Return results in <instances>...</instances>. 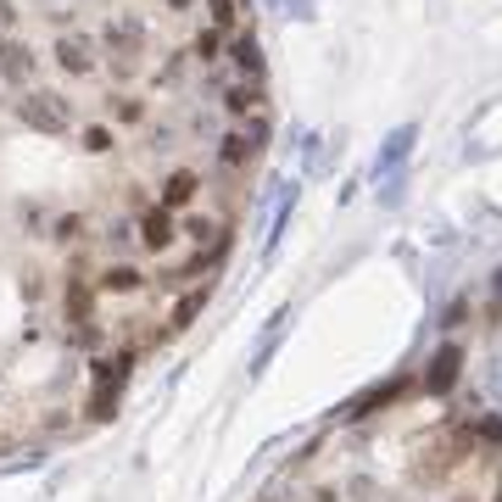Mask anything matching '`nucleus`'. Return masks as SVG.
<instances>
[{
	"label": "nucleus",
	"instance_id": "obj_1",
	"mask_svg": "<svg viewBox=\"0 0 502 502\" xmlns=\"http://www.w3.org/2000/svg\"><path fill=\"white\" fill-rule=\"evenodd\" d=\"M17 118H23L28 128H40V134H67V128H73V118H67V100L51 95V90L23 95V100H17Z\"/></svg>",
	"mask_w": 502,
	"mask_h": 502
},
{
	"label": "nucleus",
	"instance_id": "obj_2",
	"mask_svg": "<svg viewBox=\"0 0 502 502\" xmlns=\"http://www.w3.org/2000/svg\"><path fill=\"white\" fill-rule=\"evenodd\" d=\"M107 45H112V62L128 73V67L140 62V51H146V28H140V17H128V12L112 17V23H107Z\"/></svg>",
	"mask_w": 502,
	"mask_h": 502
},
{
	"label": "nucleus",
	"instance_id": "obj_3",
	"mask_svg": "<svg viewBox=\"0 0 502 502\" xmlns=\"http://www.w3.org/2000/svg\"><path fill=\"white\" fill-rule=\"evenodd\" d=\"M56 67H62V73H73V79L95 73V40H90V33H62V40H56Z\"/></svg>",
	"mask_w": 502,
	"mask_h": 502
},
{
	"label": "nucleus",
	"instance_id": "obj_4",
	"mask_svg": "<svg viewBox=\"0 0 502 502\" xmlns=\"http://www.w3.org/2000/svg\"><path fill=\"white\" fill-rule=\"evenodd\" d=\"M174 234H179V223H174V213H167V207H151L140 218V246L146 251H167V246H174Z\"/></svg>",
	"mask_w": 502,
	"mask_h": 502
},
{
	"label": "nucleus",
	"instance_id": "obj_5",
	"mask_svg": "<svg viewBox=\"0 0 502 502\" xmlns=\"http://www.w3.org/2000/svg\"><path fill=\"white\" fill-rule=\"evenodd\" d=\"M458 363H463V346H441V352L430 357V374H424V385H430L435 396H441V391H452V385H458Z\"/></svg>",
	"mask_w": 502,
	"mask_h": 502
},
{
	"label": "nucleus",
	"instance_id": "obj_6",
	"mask_svg": "<svg viewBox=\"0 0 502 502\" xmlns=\"http://www.w3.org/2000/svg\"><path fill=\"white\" fill-rule=\"evenodd\" d=\"M0 79H6V84L33 79V51H28L23 40H6V45H0Z\"/></svg>",
	"mask_w": 502,
	"mask_h": 502
},
{
	"label": "nucleus",
	"instance_id": "obj_7",
	"mask_svg": "<svg viewBox=\"0 0 502 502\" xmlns=\"http://www.w3.org/2000/svg\"><path fill=\"white\" fill-rule=\"evenodd\" d=\"M195 190H201V179L190 174V167H179V174H167V185H162V207H167V213H174V207H190Z\"/></svg>",
	"mask_w": 502,
	"mask_h": 502
},
{
	"label": "nucleus",
	"instance_id": "obj_8",
	"mask_svg": "<svg viewBox=\"0 0 502 502\" xmlns=\"http://www.w3.org/2000/svg\"><path fill=\"white\" fill-rule=\"evenodd\" d=\"M251 151H257V146H251V134H229V140L218 146V162H223V167H241Z\"/></svg>",
	"mask_w": 502,
	"mask_h": 502
},
{
	"label": "nucleus",
	"instance_id": "obj_9",
	"mask_svg": "<svg viewBox=\"0 0 502 502\" xmlns=\"http://www.w3.org/2000/svg\"><path fill=\"white\" fill-rule=\"evenodd\" d=\"M396 391H402V385H396V380H391V385H374V391H363V396H357V402H352V408H346V419H363V413H368V408H380V402H391V396H396Z\"/></svg>",
	"mask_w": 502,
	"mask_h": 502
},
{
	"label": "nucleus",
	"instance_id": "obj_10",
	"mask_svg": "<svg viewBox=\"0 0 502 502\" xmlns=\"http://www.w3.org/2000/svg\"><path fill=\"white\" fill-rule=\"evenodd\" d=\"M201 301H207V285H195V290H190V296L179 301V308H174V329H185V324H190V318L201 313Z\"/></svg>",
	"mask_w": 502,
	"mask_h": 502
},
{
	"label": "nucleus",
	"instance_id": "obj_11",
	"mask_svg": "<svg viewBox=\"0 0 502 502\" xmlns=\"http://www.w3.org/2000/svg\"><path fill=\"white\" fill-rule=\"evenodd\" d=\"M112 146H118V134H112L107 123H90V128H84V151L100 156V151H112Z\"/></svg>",
	"mask_w": 502,
	"mask_h": 502
},
{
	"label": "nucleus",
	"instance_id": "obj_12",
	"mask_svg": "<svg viewBox=\"0 0 502 502\" xmlns=\"http://www.w3.org/2000/svg\"><path fill=\"white\" fill-rule=\"evenodd\" d=\"M234 62H241V67H251V73L262 67V51H257V40H251V33H246V40H234Z\"/></svg>",
	"mask_w": 502,
	"mask_h": 502
},
{
	"label": "nucleus",
	"instance_id": "obj_13",
	"mask_svg": "<svg viewBox=\"0 0 502 502\" xmlns=\"http://www.w3.org/2000/svg\"><path fill=\"white\" fill-rule=\"evenodd\" d=\"M112 112H118L123 123H140V118H146V107H140V100H134V95H123V100H112Z\"/></svg>",
	"mask_w": 502,
	"mask_h": 502
},
{
	"label": "nucleus",
	"instance_id": "obj_14",
	"mask_svg": "<svg viewBox=\"0 0 502 502\" xmlns=\"http://www.w3.org/2000/svg\"><path fill=\"white\" fill-rule=\"evenodd\" d=\"M195 56H201V62H213V56H218V33H213V28H207V33H195Z\"/></svg>",
	"mask_w": 502,
	"mask_h": 502
},
{
	"label": "nucleus",
	"instance_id": "obj_15",
	"mask_svg": "<svg viewBox=\"0 0 502 502\" xmlns=\"http://www.w3.org/2000/svg\"><path fill=\"white\" fill-rule=\"evenodd\" d=\"M251 100H257V95H251L246 84H241V90H229V112H251Z\"/></svg>",
	"mask_w": 502,
	"mask_h": 502
},
{
	"label": "nucleus",
	"instance_id": "obj_16",
	"mask_svg": "<svg viewBox=\"0 0 502 502\" xmlns=\"http://www.w3.org/2000/svg\"><path fill=\"white\" fill-rule=\"evenodd\" d=\"M167 6H174V12H190V6H195V0H167Z\"/></svg>",
	"mask_w": 502,
	"mask_h": 502
},
{
	"label": "nucleus",
	"instance_id": "obj_17",
	"mask_svg": "<svg viewBox=\"0 0 502 502\" xmlns=\"http://www.w3.org/2000/svg\"><path fill=\"white\" fill-rule=\"evenodd\" d=\"M452 502H463V497H452Z\"/></svg>",
	"mask_w": 502,
	"mask_h": 502
},
{
	"label": "nucleus",
	"instance_id": "obj_18",
	"mask_svg": "<svg viewBox=\"0 0 502 502\" xmlns=\"http://www.w3.org/2000/svg\"><path fill=\"white\" fill-rule=\"evenodd\" d=\"M497 502H502V497H497Z\"/></svg>",
	"mask_w": 502,
	"mask_h": 502
}]
</instances>
